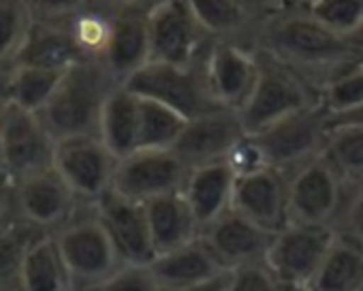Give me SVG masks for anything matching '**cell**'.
I'll return each mask as SVG.
<instances>
[{
	"label": "cell",
	"instance_id": "cell-32",
	"mask_svg": "<svg viewBox=\"0 0 363 291\" xmlns=\"http://www.w3.org/2000/svg\"><path fill=\"white\" fill-rule=\"evenodd\" d=\"M320 105L329 120L346 118L363 109V58L340 69L320 88Z\"/></svg>",
	"mask_w": 363,
	"mask_h": 291
},
{
	"label": "cell",
	"instance_id": "cell-44",
	"mask_svg": "<svg viewBox=\"0 0 363 291\" xmlns=\"http://www.w3.org/2000/svg\"><path fill=\"white\" fill-rule=\"evenodd\" d=\"M359 41H361V45H363V35H361V37H359Z\"/></svg>",
	"mask_w": 363,
	"mask_h": 291
},
{
	"label": "cell",
	"instance_id": "cell-17",
	"mask_svg": "<svg viewBox=\"0 0 363 291\" xmlns=\"http://www.w3.org/2000/svg\"><path fill=\"white\" fill-rule=\"evenodd\" d=\"M152 3H116L111 7V39L103 62L124 84L150 62V16Z\"/></svg>",
	"mask_w": 363,
	"mask_h": 291
},
{
	"label": "cell",
	"instance_id": "cell-8",
	"mask_svg": "<svg viewBox=\"0 0 363 291\" xmlns=\"http://www.w3.org/2000/svg\"><path fill=\"white\" fill-rule=\"evenodd\" d=\"M269 163L284 174L323 155L329 137V116L323 105H310L259 133H252Z\"/></svg>",
	"mask_w": 363,
	"mask_h": 291
},
{
	"label": "cell",
	"instance_id": "cell-6",
	"mask_svg": "<svg viewBox=\"0 0 363 291\" xmlns=\"http://www.w3.org/2000/svg\"><path fill=\"white\" fill-rule=\"evenodd\" d=\"M56 141L39 114L3 99L0 103V170L18 182L54 165Z\"/></svg>",
	"mask_w": 363,
	"mask_h": 291
},
{
	"label": "cell",
	"instance_id": "cell-18",
	"mask_svg": "<svg viewBox=\"0 0 363 291\" xmlns=\"http://www.w3.org/2000/svg\"><path fill=\"white\" fill-rule=\"evenodd\" d=\"M199 238L225 272L265 263L274 240L272 234L263 231L235 210H229L218 221L208 225Z\"/></svg>",
	"mask_w": 363,
	"mask_h": 291
},
{
	"label": "cell",
	"instance_id": "cell-35",
	"mask_svg": "<svg viewBox=\"0 0 363 291\" xmlns=\"http://www.w3.org/2000/svg\"><path fill=\"white\" fill-rule=\"evenodd\" d=\"M39 236H45V234L37 231L35 227L26 223L0 227V282L18 287L22 261Z\"/></svg>",
	"mask_w": 363,
	"mask_h": 291
},
{
	"label": "cell",
	"instance_id": "cell-24",
	"mask_svg": "<svg viewBox=\"0 0 363 291\" xmlns=\"http://www.w3.org/2000/svg\"><path fill=\"white\" fill-rule=\"evenodd\" d=\"M150 270L154 272L162 291L193 287L225 272L201 238L171 253L158 255L150 263Z\"/></svg>",
	"mask_w": 363,
	"mask_h": 291
},
{
	"label": "cell",
	"instance_id": "cell-22",
	"mask_svg": "<svg viewBox=\"0 0 363 291\" xmlns=\"http://www.w3.org/2000/svg\"><path fill=\"white\" fill-rule=\"evenodd\" d=\"M69 18L56 20V18L35 16L26 43L22 45L13 65H30V67L52 69V71H67L71 65L82 60L73 43V37L69 33Z\"/></svg>",
	"mask_w": 363,
	"mask_h": 291
},
{
	"label": "cell",
	"instance_id": "cell-25",
	"mask_svg": "<svg viewBox=\"0 0 363 291\" xmlns=\"http://www.w3.org/2000/svg\"><path fill=\"white\" fill-rule=\"evenodd\" d=\"M99 137L118 161L139 150V97L126 86H118L109 94L103 107Z\"/></svg>",
	"mask_w": 363,
	"mask_h": 291
},
{
	"label": "cell",
	"instance_id": "cell-33",
	"mask_svg": "<svg viewBox=\"0 0 363 291\" xmlns=\"http://www.w3.org/2000/svg\"><path fill=\"white\" fill-rule=\"evenodd\" d=\"M303 11L344 39H359L363 35V3L361 0H314L301 3Z\"/></svg>",
	"mask_w": 363,
	"mask_h": 291
},
{
	"label": "cell",
	"instance_id": "cell-26",
	"mask_svg": "<svg viewBox=\"0 0 363 291\" xmlns=\"http://www.w3.org/2000/svg\"><path fill=\"white\" fill-rule=\"evenodd\" d=\"M18 291H75L52 234L39 236L28 248L18 276Z\"/></svg>",
	"mask_w": 363,
	"mask_h": 291
},
{
	"label": "cell",
	"instance_id": "cell-45",
	"mask_svg": "<svg viewBox=\"0 0 363 291\" xmlns=\"http://www.w3.org/2000/svg\"><path fill=\"white\" fill-rule=\"evenodd\" d=\"M361 291H363V287H361Z\"/></svg>",
	"mask_w": 363,
	"mask_h": 291
},
{
	"label": "cell",
	"instance_id": "cell-12",
	"mask_svg": "<svg viewBox=\"0 0 363 291\" xmlns=\"http://www.w3.org/2000/svg\"><path fill=\"white\" fill-rule=\"evenodd\" d=\"M337 231L329 225L289 223L272 240L265 265L278 282L312 285Z\"/></svg>",
	"mask_w": 363,
	"mask_h": 291
},
{
	"label": "cell",
	"instance_id": "cell-16",
	"mask_svg": "<svg viewBox=\"0 0 363 291\" xmlns=\"http://www.w3.org/2000/svg\"><path fill=\"white\" fill-rule=\"evenodd\" d=\"M246 135L238 111L216 109L201 118L189 120L182 131L173 153L186 163L189 170L220 163L227 159L233 146Z\"/></svg>",
	"mask_w": 363,
	"mask_h": 291
},
{
	"label": "cell",
	"instance_id": "cell-13",
	"mask_svg": "<svg viewBox=\"0 0 363 291\" xmlns=\"http://www.w3.org/2000/svg\"><path fill=\"white\" fill-rule=\"evenodd\" d=\"M13 204L20 221L43 234L58 231L84 206L54 165L13 182Z\"/></svg>",
	"mask_w": 363,
	"mask_h": 291
},
{
	"label": "cell",
	"instance_id": "cell-36",
	"mask_svg": "<svg viewBox=\"0 0 363 291\" xmlns=\"http://www.w3.org/2000/svg\"><path fill=\"white\" fill-rule=\"evenodd\" d=\"M335 231L363 248V182L348 187L344 206L335 221Z\"/></svg>",
	"mask_w": 363,
	"mask_h": 291
},
{
	"label": "cell",
	"instance_id": "cell-43",
	"mask_svg": "<svg viewBox=\"0 0 363 291\" xmlns=\"http://www.w3.org/2000/svg\"><path fill=\"white\" fill-rule=\"evenodd\" d=\"M0 291H18V287H13V285H5V282H0Z\"/></svg>",
	"mask_w": 363,
	"mask_h": 291
},
{
	"label": "cell",
	"instance_id": "cell-20",
	"mask_svg": "<svg viewBox=\"0 0 363 291\" xmlns=\"http://www.w3.org/2000/svg\"><path fill=\"white\" fill-rule=\"evenodd\" d=\"M278 3H248V0H208L193 3L197 20L212 41H231L252 50V41Z\"/></svg>",
	"mask_w": 363,
	"mask_h": 291
},
{
	"label": "cell",
	"instance_id": "cell-5",
	"mask_svg": "<svg viewBox=\"0 0 363 291\" xmlns=\"http://www.w3.org/2000/svg\"><path fill=\"white\" fill-rule=\"evenodd\" d=\"M122 86L141 99H150L175 109L186 120H195L220 109L208 90L203 60L191 67L147 62Z\"/></svg>",
	"mask_w": 363,
	"mask_h": 291
},
{
	"label": "cell",
	"instance_id": "cell-28",
	"mask_svg": "<svg viewBox=\"0 0 363 291\" xmlns=\"http://www.w3.org/2000/svg\"><path fill=\"white\" fill-rule=\"evenodd\" d=\"M62 73L65 71H52L30 65H11L5 84V101L39 114L54 94Z\"/></svg>",
	"mask_w": 363,
	"mask_h": 291
},
{
	"label": "cell",
	"instance_id": "cell-30",
	"mask_svg": "<svg viewBox=\"0 0 363 291\" xmlns=\"http://www.w3.org/2000/svg\"><path fill=\"white\" fill-rule=\"evenodd\" d=\"M186 124L175 109L139 97V150H173Z\"/></svg>",
	"mask_w": 363,
	"mask_h": 291
},
{
	"label": "cell",
	"instance_id": "cell-23",
	"mask_svg": "<svg viewBox=\"0 0 363 291\" xmlns=\"http://www.w3.org/2000/svg\"><path fill=\"white\" fill-rule=\"evenodd\" d=\"M145 214L156 257L186 246L201 236V227L182 191L145 204Z\"/></svg>",
	"mask_w": 363,
	"mask_h": 291
},
{
	"label": "cell",
	"instance_id": "cell-39",
	"mask_svg": "<svg viewBox=\"0 0 363 291\" xmlns=\"http://www.w3.org/2000/svg\"><path fill=\"white\" fill-rule=\"evenodd\" d=\"M229 291H276V278L265 263L246 265L231 272Z\"/></svg>",
	"mask_w": 363,
	"mask_h": 291
},
{
	"label": "cell",
	"instance_id": "cell-38",
	"mask_svg": "<svg viewBox=\"0 0 363 291\" xmlns=\"http://www.w3.org/2000/svg\"><path fill=\"white\" fill-rule=\"evenodd\" d=\"M94 291H162L150 265H120Z\"/></svg>",
	"mask_w": 363,
	"mask_h": 291
},
{
	"label": "cell",
	"instance_id": "cell-19",
	"mask_svg": "<svg viewBox=\"0 0 363 291\" xmlns=\"http://www.w3.org/2000/svg\"><path fill=\"white\" fill-rule=\"evenodd\" d=\"M233 210L272 236L282 231L291 223L286 174L267 168L263 172L238 178Z\"/></svg>",
	"mask_w": 363,
	"mask_h": 291
},
{
	"label": "cell",
	"instance_id": "cell-29",
	"mask_svg": "<svg viewBox=\"0 0 363 291\" xmlns=\"http://www.w3.org/2000/svg\"><path fill=\"white\" fill-rule=\"evenodd\" d=\"M323 157L348 187L363 182V122L329 126Z\"/></svg>",
	"mask_w": 363,
	"mask_h": 291
},
{
	"label": "cell",
	"instance_id": "cell-31",
	"mask_svg": "<svg viewBox=\"0 0 363 291\" xmlns=\"http://www.w3.org/2000/svg\"><path fill=\"white\" fill-rule=\"evenodd\" d=\"M111 7H75L69 18V33L82 58L103 60L111 39Z\"/></svg>",
	"mask_w": 363,
	"mask_h": 291
},
{
	"label": "cell",
	"instance_id": "cell-3",
	"mask_svg": "<svg viewBox=\"0 0 363 291\" xmlns=\"http://www.w3.org/2000/svg\"><path fill=\"white\" fill-rule=\"evenodd\" d=\"M255 54L259 60V77L248 101L238 111L248 135L259 133L310 105L320 103L318 90L297 71L272 58L269 54L257 50Z\"/></svg>",
	"mask_w": 363,
	"mask_h": 291
},
{
	"label": "cell",
	"instance_id": "cell-1",
	"mask_svg": "<svg viewBox=\"0 0 363 291\" xmlns=\"http://www.w3.org/2000/svg\"><path fill=\"white\" fill-rule=\"evenodd\" d=\"M252 50L269 54L297 71L318 94L320 88L346 65L363 58L359 39H344L310 18L301 3H278L259 28Z\"/></svg>",
	"mask_w": 363,
	"mask_h": 291
},
{
	"label": "cell",
	"instance_id": "cell-9",
	"mask_svg": "<svg viewBox=\"0 0 363 291\" xmlns=\"http://www.w3.org/2000/svg\"><path fill=\"white\" fill-rule=\"evenodd\" d=\"M289 178V219L297 225H329L335 229V221L346 199L348 185L320 155L295 172Z\"/></svg>",
	"mask_w": 363,
	"mask_h": 291
},
{
	"label": "cell",
	"instance_id": "cell-14",
	"mask_svg": "<svg viewBox=\"0 0 363 291\" xmlns=\"http://www.w3.org/2000/svg\"><path fill=\"white\" fill-rule=\"evenodd\" d=\"M203 73L214 103L220 109L240 111L257 84L259 60L246 45L212 41L203 56Z\"/></svg>",
	"mask_w": 363,
	"mask_h": 291
},
{
	"label": "cell",
	"instance_id": "cell-11",
	"mask_svg": "<svg viewBox=\"0 0 363 291\" xmlns=\"http://www.w3.org/2000/svg\"><path fill=\"white\" fill-rule=\"evenodd\" d=\"M189 174L191 170L173 150H135L118 161L111 191L145 206L158 197L179 193Z\"/></svg>",
	"mask_w": 363,
	"mask_h": 291
},
{
	"label": "cell",
	"instance_id": "cell-37",
	"mask_svg": "<svg viewBox=\"0 0 363 291\" xmlns=\"http://www.w3.org/2000/svg\"><path fill=\"white\" fill-rule=\"evenodd\" d=\"M225 163L231 168V172L238 178H244V176H250V174H257V172H263L269 168V163L261 150V146L248 133L233 146L231 153L225 159Z\"/></svg>",
	"mask_w": 363,
	"mask_h": 291
},
{
	"label": "cell",
	"instance_id": "cell-7",
	"mask_svg": "<svg viewBox=\"0 0 363 291\" xmlns=\"http://www.w3.org/2000/svg\"><path fill=\"white\" fill-rule=\"evenodd\" d=\"M150 62L191 67L203 60L212 39L203 31L191 0L152 3L150 16Z\"/></svg>",
	"mask_w": 363,
	"mask_h": 291
},
{
	"label": "cell",
	"instance_id": "cell-21",
	"mask_svg": "<svg viewBox=\"0 0 363 291\" xmlns=\"http://www.w3.org/2000/svg\"><path fill=\"white\" fill-rule=\"evenodd\" d=\"M235 182L238 176L225 161L191 170L182 195L189 202L201 231L233 210Z\"/></svg>",
	"mask_w": 363,
	"mask_h": 291
},
{
	"label": "cell",
	"instance_id": "cell-10",
	"mask_svg": "<svg viewBox=\"0 0 363 291\" xmlns=\"http://www.w3.org/2000/svg\"><path fill=\"white\" fill-rule=\"evenodd\" d=\"M54 168L84 206L96 204L113 187L118 159L99 135L56 143Z\"/></svg>",
	"mask_w": 363,
	"mask_h": 291
},
{
	"label": "cell",
	"instance_id": "cell-15",
	"mask_svg": "<svg viewBox=\"0 0 363 291\" xmlns=\"http://www.w3.org/2000/svg\"><path fill=\"white\" fill-rule=\"evenodd\" d=\"M94 206L122 265H150L156 259L145 206L107 191Z\"/></svg>",
	"mask_w": 363,
	"mask_h": 291
},
{
	"label": "cell",
	"instance_id": "cell-42",
	"mask_svg": "<svg viewBox=\"0 0 363 291\" xmlns=\"http://www.w3.org/2000/svg\"><path fill=\"white\" fill-rule=\"evenodd\" d=\"M5 214H7V206H5L3 199H0V227L5 225V223H3V221H5Z\"/></svg>",
	"mask_w": 363,
	"mask_h": 291
},
{
	"label": "cell",
	"instance_id": "cell-41",
	"mask_svg": "<svg viewBox=\"0 0 363 291\" xmlns=\"http://www.w3.org/2000/svg\"><path fill=\"white\" fill-rule=\"evenodd\" d=\"M276 291H314V289L308 282H278L276 280Z\"/></svg>",
	"mask_w": 363,
	"mask_h": 291
},
{
	"label": "cell",
	"instance_id": "cell-40",
	"mask_svg": "<svg viewBox=\"0 0 363 291\" xmlns=\"http://www.w3.org/2000/svg\"><path fill=\"white\" fill-rule=\"evenodd\" d=\"M229 276H231V272H223L206 282L184 287V289H175V291H229Z\"/></svg>",
	"mask_w": 363,
	"mask_h": 291
},
{
	"label": "cell",
	"instance_id": "cell-27",
	"mask_svg": "<svg viewBox=\"0 0 363 291\" xmlns=\"http://www.w3.org/2000/svg\"><path fill=\"white\" fill-rule=\"evenodd\" d=\"M363 248L344 236H335L320 270L312 280L314 291H361Z\"/></svg>",
	"mask_w": 363,
	"mask_h": 291
},
{
	"label": "cell",
	"instance_id": "cell-2",
	"mask_svg": "<svg viewBox=\"0 0 363 291\" xmlns=\"http://www.w3.org/2000/svg\"><path fill=\"white\" fill-rule=\"evenodd\" d=\"M122 86L103 60L82 58L71 65L45 107L39 111L54 141L99 135L103 107L109 94Z\"/></svg>",
	"mask_w": 363,
	"mask_h": 291
},
{
	"label": "cell",
	"instance_id": "cell-4",
	"mask_svg": "<svg viewBox=\"0 0 363 291\" xmlns=\"http://www.w3.org/2000/svg\"><path fill=\"white\" fill-rule=\"evenodd\" d=\"M52 236L75 291H94L122 265L94 206H84V210Z\"/></svg>",
	"mask_w": 363,
	"mask_h": 291
},
{
	"label": "cell",
	"instance_id": "cell-34",
	"mask_svg": "<svg viewBox=\"0 0 363 291\" xmlns=\"http://www.w3.org/2000/svg\"><path fill=\"white\" fill-rule=\"evenodd\" d=\"M35 22L33 7L18 0H0V62H11L18 58L30 26Z\"/></svg>",
	"mask_w": 363,
	"mask_h": 291
}]
</instances>
